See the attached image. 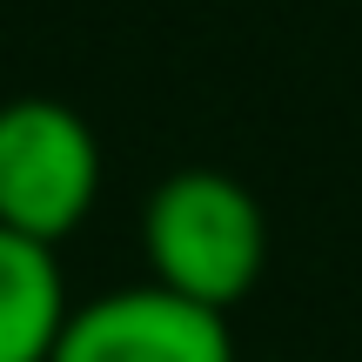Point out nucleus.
<instances>
[{
	"mask_svg": "<svg viewBox=\"0 0 362 362\" xmlns=\"http://www.w3.org/2000/svg\"><path fill=\"white\" fill-rule=\"evenodd\" d=\"M141 242L161 288L228 315V302H242L269 262V215L235 175L181 168L148 194Z\"/></svg>",
	"mask_w": 362,
	"mask_h": 362,
	"instance_id": "nucleus-1",
	"label": "nucleus"
},
{
	"mask_svg": "<svg viewBox=\"0 0 362 362\" xmlns=\"http://www.w3.org/2000/svg\"><path fill=\"white\" fill-rule=\"evenodd\" d=\"M101 188V141L54 94L0 101V228L61 242Z\"/></svg>",
	"mask_w": 362,
	"mask_h": 362,
	"instance_id": "nucleus-2",
	"label": "nucleus"
},
{
	"mask_svg": "<svg viewBox=\"0 0 362 362\" xmlns=\"http://www.w3.org/2000/svg\"><path fill=\"white\" fill-rule=\"evenodd\" d=\"M47 362H235V336L221 309L141 282L67 309Z\"/></svg>",
	"mask_w": 362,
	"mask_h": 362,
	"instance_id": "nucleus-3",
	"label": "nucleus"
},
{
	"mask_svg": "<svg viewBox=\"0 0 362 362\" xmlns=\"http://www.w3.org/2000/svg\"><path fill=\"white\" fill-rule=\"evenodd\" d=\"M67 322V282L47 242L0 228V362H47Z\"/></svg>",
	"mask_w": 362,
	"mask_h": 362,
	"instance_id": "nucleus-4",
	"label": "nucleus"
}]
</instances>
